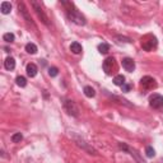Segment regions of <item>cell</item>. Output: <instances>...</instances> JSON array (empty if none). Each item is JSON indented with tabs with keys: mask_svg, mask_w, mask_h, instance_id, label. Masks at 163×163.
<instances>
[{
	"mask_svg": "<svg viewBox=\"0 0 163 163\" xmlns=\"http://www.w3.org/2000/svg\"><path fill=\"white\" fill-rule=\"evenodd\" d=\"M98 51L101 54H107L108 51H110V45L106 43V42H102L98 45Z\"/></svg>",
	"mask_w": 163,
	"mask_h": 163,
	"instance_id": "d6986e66",
	"label": "cell"
},
{
	"mask_svg": "<svg viewBox=\"0 0 163 163\" xmlns=\"http://www.w3.org/2000/svg\"><path fill=\"white\" fill-rule=\"evenodd\" d=\"M70 51H72L73 54H75V55H78V54H80V52L83 51L82 45H80L79 42H73V43L70 45Z\"/></svg>",
	"mask_w": 163,
	"mask_h": 163,
	"instance_id": "5bb4252c",
	"label": "cell"
},
{
	"mask_svg": "<svg viewBox=\"0 0 163 163\" xmlns=\"http://www.w3.org/2000/svg\"><path fill=\"white\" fill-rule=\"evenodd\" d=\"M113 84L117 85V87H122V85L125 84V76L121 75V74L116 75L115 78H113Z\"/></svg>",
	"mask_w": 163,
	"mask_h": 163,
	"instance_id": "9a60e30c",
	"label": "cell"
},
{
	"mask_svg": "<svg viewBox=\"0 0 163 163\" xmlns=\"http://www.w3.org/2000/svg\"><path fill=\"white\" fill-rule=\"evenodd\" d=\"M26 72H27V75L29 76V78H35V76L37 75V72H38V69L36 66V64L33 63H29L26 68Z\"/></svg>",
	"mask_w": 163,
	"mask_h": 163,
	"instance_id": "8fae6325",
	"label": "cell"
},
{
	"mask_svg": "<svg viewBox=\"0 0 163 163\" xmlns=\"http://www.w3.org/2000/svg\"><path fill=\"white\" fill-rule=\"evenodd\" d=\"M64 108L66 110V112L69 115L74 116V117H78V116H79V108H78V106L75 105L74 101H72V99H64Z\"/></svg>",
	"mask_w": 163,
	"mask_h": 163,
	"instance_id": "3957f363",
	"label": "cell"
},
{
	"mask_svg": "<svg viewBox=\"0 0 163 163\" xmlns=\"http://www.w3.org/2000/svg\"><path fill=\"white\" fill-rule=\"evenodd\" d=\"M26 51L28 54H32V55H35V54L37 52V46L35 43H32V42H29V43L26 45Z\"/></svg>",
	"mask_w": 163,
	"mask_h": 163,
	"instance_id": "ac0fdd59",
	"label": "cell"
},
{
	"mask_svg": "<svg viewBox=\"0 0 163 163\" xmlns=\"http://www.w3.org/2000/svg\"><path fill=\"white\" fill-rule=\"evenodd\" d=\"M3 40H4L5 42H13V41L15 40V36H14V33H12V32H8V33H4V35H3Z\"/></svg>",
	"mask_w": 163,
	"mask_h": 163,
	"instance_id": "44dd1931",
	"label": "cell"
},
{
	"mask_svg": "<svg viewBox=\"0 0 163 163\" xmlns=\"http://www.w3.org/2000/svg\"><path fill=\"white\" fill-rule=\"evenodd\" d=\"M145 154L148 158H153L154 156H156V150L153 149V146H146L145 148Z\"/></svg>",
	"mask_w": 163,
	"mask_h": 163,
	"instance_id": "7402d4cb",
	"label": "cell"
},
{
	"mask_svg": "<svg viewBox=\"0 0 163 163\" xmlns=\"http://www.w3.org/2000/svg\"><path fill=\"white\" fill-rule=\"evenodd\" d=\"M76 142H78V145H79V146H82V148H84L85 150H88V152H89V154H97V152H96L94 149H93V148H88V145H87V143H85V142H83V140H79V139H78V140H76Z\"/></svg>",
	"mask_w": 163,
	"mask_h": 163,
	"instance_id": "e0dca14e",
	"label": "cell"
},
{
	"mask_svg": "<svg viewBox=\"0 0 163 163\" xmlns=\"http://www.w3.org/2000/svg\"><path fill=\"white\" fill-rule=\"evenodd\" d=\"M31 5L33 6V9H35L36 14L38 15V18H40V19L42 20V23H43V24H46L47 27H50L49 18H47V15H46V13L43 12V9H42L41 4H40V3H37V2H32V3H31Z\"/></svg>",
	"mask_w": 163,
	"mask_h": 163,
	"instance_id": "7a4b0ae2",
	"label": "cell"
},
{
	"mask_svg": "<svg viewBox=\"0 0 163 163\" xmlns=\"http://www.w3.org/2000/svg\"><path fill=\"white\" fill-rule=\"evenodd\" d=\"M119 148L121 149V150H125V152H128L129 154H131V156H134L135 157V159L139 162V163H144V161L139 157V154L136 153V150H134L133 148H130V146L128 145V144H125V143H119Z\"/></svg>",
	"mask_w": 163,
	"mask_h": 163,
	"instance_id": "8992f818",
	"label": "cell"
},
{
	"mask_svg": "<svg viewBox=\"0 0 163 163\" xmlns=\"http://www.w3.org/2000/svg\"><path fill=\"white\" fill-rule=\"evenodd\" d=\"M0 10H2L3 14H9L12 12V5L9 2H3L2 5H0Z\"/></svg>",
	"mask_w": 163,
	"mask_h": 163,
	"instance_id": "4fadbf2b",
	"label": "cell"
},
{
	"mask_svg": "<svg viewBox=\"0 0 163 163\" xmlns=\"http://www.w3.org/2000/svg\"><path fill=\"white\" fill-rule=\"evenodd\" d=\"M22 139H23V135L20 133H15V134L12 135V142L13 143H20Z\"/></svg>",
	"mask_w": 163,
	"mask_h": 163,
	"instance_id": "603a6c76",
	"label": "cell"
},
{
	"mask_svg": "<svg viewBox=\"0 0 163 163\" xmlns=\"http://www.w3.org/2000/svg\"><path fill=\"white\" fill-rule=\"evenodd\" d=\"M102 68H103V70L106 72V74H111L116 70V61L112 56L110 57H107L105 61H103V64H102Z\"/></svg>",
	"mask_w": 163,
	"mask_h": 163,
	"instance_id": "5b68a950",
	"label": "cell"
},
{
	"mask_svg": "<svg viewBox=\"0 0 163 163\" xmlns=\"http://www.w3.org/2000/svg\"><path fill=\"white\" fill-rule=\"evenodd\" d=\"M15 83H17L18 87H22V88H24L26 85H27V79L24 78V76H17V79H15Z\"/></svg>",
	"mask_w": 163,
	"mask_h": 163,
	"instance_id": "ffe728a7",
	"label": "cell"
},
{
	"mask_svg": "<svg viewBox=\"0 0 163 163\" xmlns=\"http://www.w3.org/2000/svg\"><path fill=\"white\" fill-rule=\"evenodd\" d=\"M4 66H5L6 70H13L15 68V60L13 57H6L4 61Z\"/></svg>",
	"mask_w": 163,
	"mask_h": 163,
	"instance_id": "7c38bea8",
	"label": "cell"
},
{
	"mask_svg": "<svg viewBox=\"0 0 163 163\" xmlns=\"http://www.w3.org/2000/svg\"><path fill=\"white\" fill-rule=\"evenodd\" d=\"M149 105L154 110H158V111H163V97L161 94H153L149 98Z\"/></svg>",
	"mask_w": 163,
	"mask_h": 163,
	"instance_id": "277c9868",
	"label": "cell"
},
{
	"mask_svg": "<svg viewBox=\"0 0 163 163\" xmlns=\"http://www.w3.org/2000/svg\"><path fill=\"white\" fill-rule=\"evenodd\" d=\"M157 46V38L156 37H149V40H144L142 42V47L145 51H152Z\"/></svg>",
	"mask_w": 163,
	"mask_h": 163,
	"instance_id": "52a82bcc",
	"label": "cell"
},
{
	"mask_svg": "<svg viewBox=\"0 0 163 163\" xmlns=\"http://www.w3.org/2000/svg\"><path fill=\"white\" fill-rule=\"evenodd\" d=\"M121 89H122V92H125V93H126V92H130V89H131V85L125 83V84H124L122 87H121Z\"/></svg>",
	"mask_w": 163,
	"mask_h": 163,
	"instance_id": "d4e9b609",
	"label": "cell"
},
{
	"mask_svg": "<svg viewBox=\"0 0 163 163\" xmlns=\"http://www.w3.org/2000/svg\"><path fill=\"white\" fill-rule=\"evenodd\" d=\"M122 68L125 69L126 72H129V73L134 72L135 70V61L133 59H130V57L122 59Z\"/></svg>",
	"mask_w": 163,
	"mask_h": 163,
	"instance_id": "9c48e42d",
	"label": "cell"
},
{
	"mask_svg": "<svg viewBox=\"0 0 163 163\" xmlns=\"http://www.w3.org/2000/svg\"><path fill=\"white\" fill-rule=\"evenodd\" d=\"M83 92H84V94L87 96L88 98H92V97L96 96V91L93 89L92 87H89V85H85L84 89H83Z\"/></svg>",
	"mask_w": 163,
	"mask_h": 163,
	"instance_id": "2e32d148",
	"label": "cell"
},
{
	"mask_svg": "<svg viewBox=\"0 0 163 163\" xmlns=\"http://www.w3.org/2000/svg\"><path fill=\"white\" fill-rule=\"evenodd\" d=\"M18 8H19V12L22 13V15L24 17V19L28 22V23H31L32 26H35L33 24V20H32V18L29 17V14H28V10H27V8H26V5L23 4V3H18Z\"/></svg>",
	"mask_w": 163,
	"mask_h": 163,
	"instance_id": "30bf717a",
	"label": "cell"
},
{
	"mask_svg": "<svg viewBox=\"0 0 163 163\" xmlns=\"http://www.w3.org/2000/svg\"><path fill=\"white\" fill-rule=\"evenodd\" d=\"M140 84H142V87L145 88V89H152L156 87V80H154L152 76H143V78L140 79Z\"/></svg>",
	"mask_w": 163,
	"mask_h": 163,
	"instance_id": "ba28073f",
	"label": "cell"
},
{
	"mask_svg": "<svg viewBox=\"0 0 163 163\" xmlns=\"http://www.w3.org/2000/svg\"><path fill=\"white\" fill-rule=\"evenodd\" d=\"M73 8V6H72ZM68 9L66 10V15H68V18L70 22L75 23V24H78V26H84L85 24V18L83 17V15L78 12V10H75V9Z\"/></svg>",
	"mask_w": 163,
	"mask_h": 163,
	"instance_id": "6da1fadb",
	"label": "cell"
},
{
	"mask_svg": "<svg viewBox=\"0 0 163 163\" xmlns=\"http://www.w3.org/2000/svg\"><path fill=\"white\" fill-rule=\"evenodd\" d=\"M59 74V69L56 68V66H51L50 69H49V75L50 76H56Z\"/></svg>",
	"mask_w": 163,
	"mask_h": 163,
	"instance_id": "cb8c5ba5",
	"label": "cell"
}]
</instances>
